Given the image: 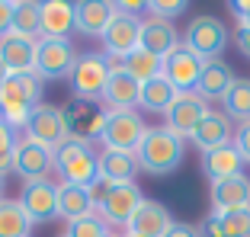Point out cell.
Segmentation results:
<instances>
[{
    "label": "cell",
    "mask_w": 250,
    "mask_h": 237,
    "mask_svg": "<svg viewBox=\"0 0 250 237\" xmlns=\"http://www.w3.org/2000/svg\"><path fill=\"white\" fill-rule=\"evenodd\" d=\"M183 154H186L183 138L170 135L161 125V128H147L141 135L138 148H135V163H138V170L151 173V177H170V173L180 170Z\"/></svg>",
    "instance_id": "6da1fadb"
},
{
    "label": "cell",
    "mask_w": 250,
    "mask_h": 237,
    "mask_svg": "<svg viewBox=\"0 0 250 237\" xmlns=\"http://www.w3.org/2000/svg\"><path fill=\"white\" fill-rule=\"evenodd\" d=\"M42 90L45 80L36 71H26V74H10L0 87V118L7 122L10 128H26L32 109L42 103Z\"/></svg>",
    "instance_id": "7a4b0ae2"
},
{
    "label": "cell",
    "mask_w": 250,
    "mask_h": 237,
    "mask_svg": "<svg viewBox=\"0 0 250 237\" xmlns=\"http://www.w3.org/2000/svg\"><path fill=\"white\" fill-rule=\"evenodd\" d=\"M55 173L61 177V183L90 189L100 179V151H96V144L67 138L61 148H55Z\"/></svg>",
    "instance_id": "3957f363"
},
{
    "label": "cell",
    "mask_w": 250,
    "mask_h": 237,
    "mask_svg": "<svg viewBox=\"0 0 250 237\" xmlns=\"http://www.w3.org/2000/svg\"><path fill=\"white\" fill-rule=\"evenodd\" d=\"M183 48H189L199 61H218V55L228 48V26L212 13L192 16L183 32Z\"/></svg>",
    "instance_id": "277c9868"
},
{
    "label": "cell",
    "mask_w": 250,
    "mask_h": 237,
    "mask_svg": "<svg viewBox=\"0 0 250 237\" xmlns=\"http://www.w3.org/2000/svg\"><path fill=\"white\" fill-rule=\"evenodd\" d=\"M106 106L96 103V99H77L71 97L64 106H61V118H64V128H67V138H77V141H100L106 125Z\"/></svg>",
    "instance_id": "5b68a950"
},
{
    "label": "cell",
    "mask_w": 250,
    "mask_h": 237,
    "mask_svg": "<svg viewBox=\"0 0 250 237\" xmlns=\"http://www.w3.org/2000/svg\"><path fill=\"white\" fill-rule=\"evenodd\" d=\"M109 61L106 55H96V52H87V55H77L71 67V93L77 99H103V90L109 83Z\"/></svg>",
    "instance_id": "8992f818"
},
{
    "label": "cell",
    "mask_w": 250,
    "mask_h": 237,
    "mask_svg": "<svg viewBox=\"0 0 250 237\" xmlns=\"http://www.w3.org/2000/svg\"><path fill=\"white\" fill-rule=\"evenodd\" d=\"M147 132L145 118L135 109H112L106 112V125L103 135H100V144L106 151H122V154H135L141 135Z\"/></svg>",
    "instance_id": "52a82bcc"
},
{
    "label": "cell",
    "mask_w": 250,
    "mask_h": 237,
    "mask_svg": "<svg viewBox=\"0 0 250 237\" xmlns=\"http://www.w3.org/2000/svg\"><path fill=\"white\" fill-rule=\"evenodd\" d=\"M77 48L71 39H39L36 45V74L42 80H61L71 74Z\"/></svg>",
    "instance_id": "ba28073f"
},
{
    "label": "cell",
    "mask_w": 250,
    "mask_h": 237,
    "mask_svg": "<svg viewBox=\"0 0 250 237\" xmlns=\"http://www.w3.org/2000/svg\"><path fill=\"white\" fill-rule=\"evenodd\" d=\"M26 138L48 148L55 154V148H61L67 141V128H64V118H61V106H52V103H39L32 109L29 122H26Z\"/></svg>",
    "instance_id": "9c48e42d"
},
{
    "label": "cell",
    "mask_w": 250,
    "mask_h": 237,
    "mask_svg": "<svg viewBox=\"0 0 250 237\" xmlns=\"http://www.w3.org/2000/svg\"><path fill=\"white\" fill-rule=\"evenodd\" d=\"M20 208L26 212L32 224H45L58 218V183L52 179H36V183H22L20 189Z\"/></svg>",
    "instance_id": "30bf717a"
},
{
    "label": "cell",
    "mask_w": 250,
    "mask_h": 237,
    "mask_svg": "<svg viewBox=\"0 0 250 237\" xmlns=\"http://www.w3.org/2000/svg\"><path fill=\"white\" fill-rule=\"evenodd\" d=\"M208 116V103L199 93H180L167 112H164V128L177 138H192L199 122Z\"/></svg>",
    "instance_id": "8fae6325"
},
{
    "label": "cell",
    "mask_w": 250,
    "mask_h": 237,
    "mask_svg": "<svg viewBox=\"0 0 250 237\" xmlns=\"http://www.w3.org/2000/svg\"><path fill=\"white\" fill-rule=\"evenodd\" d=\"M55 170V154L42 144L29 138L16 141L13 151V173L22 179V183H36V179H48V173Z\"/></svg>",
    "instance_id": "7c38bea8"
},
{
    "label": "cell",
    "mask_w": 250,
    "mask_h": 237,
    "mask_svg": "<svg viewBox=\"0 0 250 237\" xmlns=\"http://www.w3.org/2000/svg\"><path fill=\"white\" fill-rule=\"evenodd\" d=\"M202 64H206V61H199L189 48L180 45L177 52H170L167 58H164V77L173 83L177 93H196L199 77H202Z\"/></svg>",
    "instance_id": "4fadbf2b"
},
{
    "label": "cell",
    "mask_w": 250,
    "mask_h": 237,
    "mask_svg": "<svg viewBox=\"0 0 250 237\" xmlns=\"http://www.w3.org/2000/svg\"><path fill=\"white\" fill-rule=\"evenodd\" d=\"M100 42H103L109 58H125V55L135 52L138 42H141V20H135V16H128V13H116Z\"/></svg>",
    "instance_id": "5bb4252c"
},
{
    "label": "cell",
    "mask_w": 250,
    "mask_h": 237,
    "mask_svg": "<svg viewBox=\"0 0 250 237\" xmlns=\"http://www.w3.org/2000/svg\"><path fill=\"white\" fill-rule=\"evenodd\" d=\"M145 202L138 183H119L112 186V193L106 196V202L96 208V215L103 218L106 224H128V218L138 212V205Z\"/></svg>",
    "instance_id": "9a60e30c"
},
{
    "label": "cell",
    "mask_w": 250,
    "mask_h": 237,
    "mask_svg": "<svg viewBox=\"0 0 250 237\" xmlns=\"http://www.w3.org/2000/svg\"><path fill=\"white\" fill-rule=\"evenodd\" d=\"M170 224H173V218H170L167 208L154 199H145L138 205V212L128 218L125 234L128 237H164L170 231Z\"/></svg>",
    "instance_id": "2e32d148"
},
{
    "label": "cell",
    "mask_w": 250,
    "mask_h": 237,
    "mask_svg": "<svg viewBox=\"0 0 250 237\" xmlns=\"http://www.w3.org/2000/svg\"><path fill=\"white\" fill-rule=\"evenodd\" d=\"M141 48L151 55H157V58H167L170 52H177L180 45H183V36L177 32V26L167 20H154V16H147V20H141Z\"/></svg>",
    "instance_id": "e0dca14e"
},
{
    "label": "cell",
    "mask_w": 250,
    "mask_h": 237,
    "mask_svg": "<svg viewBox=\"0 0 250 237\" xmlns=\"http://www.w3.org/2000/svg\"><path fill=\"white\" fill-rule=\"evenodd\" d=\"M112 16H116V7L109 0H81L74 3V29L87 39H103Z\"/></svg>",
    "instance_id": "ac0fdd59"
},
{
    "label": "cell",
    "mask_w": 250,
    "mask_h": 237,
    "mask_svg": "<svg viewBox=\"0 0 250 237\" xmlns=\"http://www.w3.org/2000/svg\"><path fill=\"white\" fill-rule=\"evenodd\" d=\"M36 45L39 39H26L7 32L0 39V61L7 64L10 74H26V71H36Z\"/></svg>",
    "instance_id": "d6986e66"
},
{
    "label": "cell",
    "mask_w": 250,
    "mask_h": 237,
    "mask_svg": "<svg viewBox=\"0 0 250 237\" xmlns=\"http://www.w3.org/2000/svg\"><path fill=\"white\" fill-rule=\"evenodd\" d=\"M244 208H250V179L244 173L212 183V212L225 215V212H244Z\"/></svg>",
    "instance_id": "ffe728a7"
},
{
    "label": "cell",
    "mask_w": 250,
    "mask_h": 237,
    "mask_svg": "<svg viewBox=\"0 0 250 237\" xmlns=\"http://www.w3.org/2000/svg\"><path fill=\"white\" fill-rule=\"evenodd\" d=\"M231 138H234V132H231V118L225 116V112H212V109H208V116L199 122L196 132H192V144H196L202 154L221 148V144H231Z\"/></svg>",
    "instance_id": "44dd1931"
},
{
    "label": "cell",
    "mask_w": 250,
    "mask_h": 237,
    "mask_svg": "<svg viewBox=\"0 0 250 237\" xmlns=\"http://www.w3.org/2000/svg\"><path fill=\"white\" fill-rule=\"evenodd\" d=\"M138 99H141V83L135 77H128L125 71H112L100 103L112 112V109H135Z\"/></svg>",
    "instance_id": "7402d4cb"
},
{
    "label": "cell",
    "mask_w": 250,
    "mask_h": 237,
    "mask_svg": "<svg viewBox=\"0 0 250 237\" xmlns=\"http://www.w3.org/2000/svg\"><path fill=\"white\" fill-rule=\"evenodd\" d=\"M42 7V36L39 39H71L74 36V3L45 0Z\"/></svg>",
    "instance_id": "603a6c76"
},
{
    "label": "cell",
    "mask_w": 250,
    "mask_h": 237,
    "mask_svg": "<svg viewBox=\"0 0 250 237\" xmlns=\"http://www.w3.org/2000/svg\"><path fill=\"white\" fill-rule=\"evenodd\" d=\"M241 170H244V160H241V154H237L234 144H221V148L202 154V173H206L212 183L241 177Z\"/></svg>",
    "instance_id": "cb8c5ba5"
},
{
    "label": "cell",
    "mask_w": 250,
    "mask_h": 237,
    "mask_svg": "<svg viewBox=\"0 0 250 237\" xmlns=\"http://www.w3.org/2000/svg\"><path fill=\"white\" fill-rule=\"evenodd\" d=\"M234 67L228 64V61H206L202 64V77H199V87L196 93L202 99H221L225 93L231 90V83H234Z\"/></svg>",
    "instance_id": "d4e9b609"
},
{
    "label": "cell",
    "mask_w": 250,
    "mask_h": 237,
    "mask_svg": "<svg viewBox=\"0 0 250 237\" xmlns=\"http://www.w3.org/2000/svg\"><path fill=\"white\" fill-rule=\"evenodd\" d=\"M96 205L90 199V189L83 186H71V183H58V215L64 221H77L83 215H93Z\"/></svg>",
    "instance_id": "484cf974"
},
{
    "label": "cell",
    "mask_w": 250,
    "mask_h": 237,
    "mask_svg": "<svg viewBox=\"0 0 250 237\" xmlns=\"http://www.w3.org/2000/svg\"><path fill=\"white\" fill-rule=\"evenodd\" d=\"M135 173H138L135 154H122V151H106V148H100V177H103V179H109L112 186H119V183H135Z\"/></svg>",
    "instance_id": "4316f807"
},
{
    "label": "cell",
    "mask_w": 250,
    "mask_h": 237,
    "mask_svg": "<svg viewBox=\"0 0 250 237\" xmlns=\"http://www.w3.org/2000/svg\"><path fill=\"white\" fill-rule=\"evenodd\" d=\"M177 97H180V93L173 90V83L161 74V77H154V80L141 83V99H138V106L145 112H167Z\"/></svg>",
    "instance_id": "83f0119b"
},
{
    "label": "cell",
    "mask_w": 250,
    "mask_h": 237,
    "mask_svg": "<svg viewBox=\"0 0 250 237\" xmlns=\"http://www.w3.org/2000/svg\"><path fill=\"white\" fill-rule=\"evenodd\" d=\"M122 71L128 77H135L138 83H147V80H154V77H161L164 74V61L157 58V55H151V52H145V48H135V52H128L122 58Z\"/></svg>",
    "instance_id": "f1b7e54d"
},
{
    "label": "cell",
    "mask_w": 250,
    "mask_h": 237,
    "mask_svg": "<svg viewBox=\"0 0 250 237\" xmlns=\"http://www.w3.org/2000/svg\"><path fill=\"white\" fill-rule=\"evenodd\" d=\"M13 32L26 39L42 36V7L36 0H13Z\"/></svg>",
    "instance_id": "f546056e"
},
{
    "label": "cell",
    "mask_w": 250,
    "mask_h": 237,
    "mask_svg": "<svg viewBox=\"0 0 250 237\" xmlns=\"http://www.w3.org/2000/svg\"><path fill=\"white\" fill-rule=\"evenodd\" d=\"M32 221L26 218V212L20 208L16 199L0 202V237H29Z\"/></svg>",
    "instance_id": "4dcf8cb0"
},
{
    "label": "cell",
    "mask_w": 250,
    "mask_h": 237,
    "mask_svg": "<svg viewBox=\"0 0 250 237\" xmlns=\"http://www.w3.org/2000/svg\"><path fill=\"white\" fill-rule=\"evenodd\" d=\"M221 103H225V116L231 122H250V80L237 77L231 90L221 97Z\"/></svg>",
    "instance_id": "1f68e13d"
},
{
    "label": "cell",
    "mask_w": 250,
    "mask_h": 237,
    "mask_svg": "<svg viewBox=\"0 0 250 237\" xmlns=\"http://www.w3.org/2000/svg\"><path fill=\"white\" fill-rule=\"evenodd\" d=\"M64 234L67 237H106L109 234V224L93 212V215H83V218H77V221H67Z\"/></svg>",
    "instance_id": "d6a6232c"
},
{
    "label": "cell",
    "mask_w": 250,
    "mask_h": 237,
    "mask_svg": "<svg viewBox=\"0 0 250 237\" xmlns=\"http://www.w3.org/2000/svg\"><path fill=\"white\" fill-rule=\"evenodd\" d=\"M218 221H221V237H250V208L225 212V215H218Z\"/></svg>",
    "instance_id": "836d02e7"
},
{
    "label": "cell",
    "mask_w": 250,
    "mask_h": 237,
    "mask_svg": "<svg viewBox=\"0 0 250 237\" xmlns=\"http://www.w3.org/2000/svg\"><path fill=\"white\" fill-rule=\"evenodd\" d=\"M16 132L0 118V177L3 173H13V151H16Z\"/></svg>",
    "instance_id": "e575fe53"
},
{
    "label": "cell",
    "mask_w": 250,
    "mask_h": 237,
    "mask_svg": "<svg viewBox=\"0 0 250 237\" xmlns=\"http://www.w3.org/2000/svg\"><path fill=\"white\" fill-rule=\"evenodd\" d=\"M186 13V3L183 0H147V16H154V20H173V16Z\"/></svg>",
    "instance_id": "d590c367"
},
{
    "label": "cell",
    "mask_w": 250,
    "mask_h": 237,
    "mask_svg": "<svg viewBox=\"0 0 250 237\" xmlns=\"http://www.w3.org/2000/svg\"><path fill=\"white\" fill-rule=\"evenodd\" d=\"M231 144L237 148V154H241L244 163H250V122H241L234 132V138H231Z\"/></svg>",
    "instance_id": "8d00e7d4"
},
{
    "label": "cell",
    "mask_w": 250,
    "mask_h": 237,
    "mask_svg": "<svg viewBox=\"0 0 250 237\" xmlns=\"http://www.w3.org/2000/svg\"><path fill=\"white\" fill-rule=\"evenodd\" d=\"M112 7H116V13H128V16H135V20H141L138 13H147V0H119Z\"/></svg>",
    "instance_id": "74e56055"
},
{
    "label": "cell",
    "mask_w": 250,
    "mask_h": 237,
    "mask_svg": "<svg viewBox=\"0 0 250 237\" xmlns=\"http://www.w3.org/2000/svg\"><path fill=\"white\" fill-rule=\"evenodd\" d=\"M164 237H202V231H199V224H189V221H173L170 224V231Z\"/></svg>",
    "instance_id": "f35d334b"
},
{
    "label": "cell",
    "mask_w": 250,
    "mask_h": 237,
    "mask_svg": "<svg viewBox=\"0 0 250 237\" xmlns=\"http://www.w3.org/2000/svg\"><path fill=\"white\" fill-rule=\"evenodd\" d=\"M13 32V0H0V39Z\"/></svg>",
    "instance_id": "ab89813d"
},
{
    "label": "cell",
    "mask_w": 250,
    "mask_h": 237,
    "mask_svg": "<svg viewBox=\"0 0 250 237\" xmlns=\"http://www.w3.org/2000/svg\"><path fill=\"white\" fill-rule=\"evenodd\" d=\"M109 193H112V183H109V179H103V177H100L93 186H90V199H93V205H96V208L106 202V196H109Z\"/></svg>",
    "instance_id": "60d3db41"
},
{
    "label": "cell",
    "mask_w": 250,
    "mask_h": 237,
    "mask_svg": "<svg viewBox=\"0 0 250 237\" xmlns=\"http://www.w3.org/2000/svg\"><path fill=\"white\" fill-rule=\"evenodd\" d=\"M234 45H237V52L244 55V58H250V26H244V22H237V29H234Z\"/></svg>",
    "instance_id": "b9f144b4"
},
{
    "label": "cell",
    "mask_w": 250,
    "mask_h": 237,
    "mask_svg": "<svg viewBox=\"0 0 250 237\" xmlns=\"http://www.w3.org/2000/svg\"><path fill=\"white\" fill-rule=\"evenodd\" d=\"M202 237H221V221H218V212H212V215L202 221Z\"/></svg>",
    "instance_id": "7bdbcfd3"
},
{
    "label": "cell",
    "mask_w": 250,
    "mask_h": 237,
    "mask_svg": "<svg viewBox=\"0 0 250 237\" xmlns=\"http://www.w3.org/2000/svg\"><path fill=\"white\" fill-rule=\"evenodd\" d=\"M7 77H10V71H7V64L0 61V87H3V80H7Z\"/></svg>",
    "instance_id": "ee69618b"
},
{
    "label": "cell",
    "mask_w": 250,
    "mask_h": 237,
    "mask_svg": "<svg viewBox=\"0 0 250 237\" xmlns=\"http://www.w3.org/2000/svg\"><path fill=\"white\" fill-rule=\"evenodd\" d=\"M237 22H244V26H250V13H247V16H244V20H237Z\"/></svg>",
    "instance_id": "f6af8a7d"
},
{
    "label": "cell",
    "mask_w": 250,
    "mask_h": 237,
    "mask_svg": "<svg viewBox=\"0 0 250 237\" xmlns=\"http://www.w3.org/2000/svg\"><path fill=\"white\" fill-rule=\"evenodd\" d=\"M0 202H3V177H0Z\"/></svg>",
    "instance_id": "bcb514c9"
},
{
    "label": "cell",
    "mask_w": 250,
    "mask_h": 237,
    "mask_svg": "<svg viewBox=\"0 0 250 237\" xmlns=\"http://www.w3.org/2000/svg\"><path fill=\"white\" fill-rule=\"evenodd\" d=\"M106 237H116V234H112V231H109V234H106Z\"/></svg>",
    "instance_id": "7dc6e473"
},
{
    "label": "cell",
    "mask_w": 250,
    "mask_h": 237,
    "mask_svg": "<svg viewBox=\"0 0 250 237\" xmlns=\"http://www.w3.org/2000/svg\"><path fill=\"white\" fill-rule=\"evenodd\" d=\"M58 237H67V234H58Z\"/></svg>",
    "instance_id": "c3c4849f"
},
{
    "label": "cell",
    "mask_w": 250,
    "mask_h": 237,
    "mask_svg": "<svg viewBox=\"0 0 250 237\" xmlns=\"http://www.w3.org/2000/svg\"><path fill=\"white\" fill-rule=\"evenodd\" d=\"M125 237H128V234H125Z\"/></svg>",
    "instance_id": "681fc988"
}]
</instances>
